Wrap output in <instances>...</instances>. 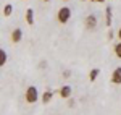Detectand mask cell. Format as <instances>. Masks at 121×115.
I'll list each match as a JSON object with an SVG mask.
<instances>
[{
	"instance_id": "obj_15",
	"label": "cell",
	"mask_w": 121,
	"mask_h": 115,
	"mask_svg": "<svg viewBox=\"0 0 121 115\" xmlns=\"http://www.w3.org/2000/svg\"><path fill=\"white\" fill-rule=\"evenodd\" d=\"M116 37L120 39V42H121V28H120V29H118V32H116Z\"/></svg>"
},
{
	"instance_id": "obj_6",
	"label": "cell",
	"mask_w": 121,
	"mask_h": 115,
	"mask_svg": "<svg viewBox=\"0 0 121 115\" xmlns=\"http://www.w3.org/2000/svg\"><path fill=\"white\" fill-rule=\"evenodd\" d=\"M112 83L113 84H121V67H116L112 73Z\"/></svg>"
},
{
	"instance_id": "obj_16",
	"label": "cell",
	"mask_w": 121,
	"mask_h": 115,
	"mask_svg": "<svg viewBox=\"0 0 121 115\" xmlns=\"http://www.w3.org/2000/svg\"><path fill=\"white\" fill-rule=\"evenodd\" d=\"M95 2H105V0H95Z\"/></svg>"
},
{
	"instance_id": "obj_19",
	"label": "cell",
	"mask_w": 121,
	"mask_h": 115,
	"mask_svg": "<svg viewBox=\"0 0 121 115\" xmlns=\"http://www.w3.org/2000/svg\"><path fill=\"white\" fill-rule=\"evenodd\" d=\"M65 2H68V0H65Z\"/></svg>"
},
{
	"instance_id": "obj_17",
	"label": "cell",
	"mask_w": 121,
	"mask_h": 115,
	"mask_svg": "<svg viewBox=\"0 0 121 115\" xmlns=\"http://www.w3.org/2000/svg\"><path fill=\"white\" fill-rule=\"evenodd\" d=\"M44 2H50V0H44Z\"/></svg>"
},
{
	"instance_id": "obj_2",
	"label": "cell",
	"mask_w": 121,
	"mask_h": 115,
	"mask_svg": "<svg viewBox=\"0 0 121 115\" xmlns=\"http://www.w3.org/2000/svg\"><path fill=\"white\" fill-rule=\"evenodd\" d=\"M56 19H58L60 24H66L71 19V8L69 7H61L56 13Z\"/></svg>"
},
{
	"instance_id": "obj_3",
	"label": "cell",
	"mask_w": 121,
	"mask_h": 115,
	"mask_svg": "<svg viewBox=\"0 0 121 115\" xmlns=\"http://www.w3.org/2000/svg\"><path fill=\"white\" fill-rule=\"evenodd\" d=\"M84 24H86V28L89 29V31H94V29L97 28V16L91 13V15H87L86 19H84Z\"/></svg>"
},
{
	"instance_id": "obj_10",
	"label": "cell",
	"mask_w": 121,
	"mask_h": 115,
	"mask_svg": "<svg viewBox=\"0 0 121 115\" xmlns=\"http://www.w3.org/2000/svg\"><path fill=\"white\" fill-rule=\"evenodd\" d=\"M7 60H8V55H7V52L3 50V49H0V68L3 67L5 63H7Z\"/></svg>"
},
{
	"instance_id": "obj_12",
	"label": "cell",
	"mask_w": 121,
	"mask_h": 115,
	"mask_svg": "<svg viewBox=\"0 0 121 115\" xmlns=\"http://www.w3.org/2000/svg\"><path fill=\"white\" fill-rule=\"evenodd\" d=\"M107 26H110L112 24V7H107Z\"/></svg>"
},
{
	"instance_id": "obj_13",
	"label": "cell",
	"mask_w": 121,
	"mask_h": 115,
	"mask_svg": "<svg viewBox=\"0 0 121 115\" xmlns=\"http://www.w3.org/2000/svg\"><path fill=\"white\" fill-rule=\"evenodd\" d=\"M115 55H116L118 58H121V42L115 44Z\"/></svg>"
},
{
	"instance_id": "obj_5",
	"label": "cell",
	"mask_w": 121,
	"mask_h": 115,
	"mask_svg": "<svg viewBox=\"0 0 121 115\" xmlns=\"http://www.w3.org/2000/svg\"><path fill=\"white\" fill-rule=\"evenodd\" d=\"M58 94H60V97H61V99H69V97H71V94H73V87L69 86V84H65V86L60 87Z\"/></svg>"
},
{
	"instance_id": "obj_14",
	"label": "cell",
	"mask_w": 121,
	"mask_h": 115,
	"mask_svg": "<svg viewBox=\"0 0 121 115\" xmlns=\"http://www.w3.org/2000/svg\"><path fill=\"white\" fill-rule=\"evenodd\" d=\"M63 76H65V78H69V76H71V73H69V70H66V71H63Z\"/></svg>"
},
{
	"instance_id": "obj_8",
	"label": "cell",
	"mask_w": 121,
	"mask_h": 115,
	"mask_svg": "<svg viewBox=\"0 0 121 115\" xmlns=\"http://www.w3.org/2000/svg\"><path fill=\"white\" fill-rule=\"evenodd\" d=\"M52 99H53V91H52V89H47L45 92L42 94V102H44V104H48Z\"/></svg>"
},
{
	"instance_id": "obj_18",
	"label": "cell",
	"mask_w": 121,
	"mask_h": 115,
	"mask_svg": "<svg viewBox=\"0 0 121 115\" xmlns=\"http://www.w3.org/2000/svg\"><path fill=\"white\" fill-rule=\"evenodd\" d=\"M91 2H95V0H91Z\"/></svg>"
},
{
	"instance_id": "obj_7",
	"label": "cell",
	"mask_w": 121,
	"mask_h": 115,
	"mask_svg": "<svg viewBox=\"0 0 121 115\" xmlns=\"http://www.w3.org/2000/svg\"><path fill=\"white\" fill-rule=\"evenodd\" d=\"M24 18H26V23H28L29 26H32V24H34V10L32 8H26Z\"/></svg>"
},
{
	"instance_id": "obj_11",
	"label": "cell",
	"mask_w": 121,
	"mask_h": 115,
	"mask_svg": "<svg viewBox=\"0 0 121 115\" xmlns=\"http://www.w3.org/2000/svg\"><path fill=\"white\" fill-rule=\"evenodd\" d=\"M11 13H13V5H11V3H7V5L3 7V15H5V16H11Z\"/></svg>"
},
{
	"instance_id": "obj_1",
	"label": "cell",
	"mask_w": 121,
	"mask_h": 115,
	"mask_svg": "<svg viewBox=\"0 0 121 115\" xmlns=\"http://www.w3.org/2000/svg\"><path fill=\"white\" fill-rule=\"evenodd\" d=\"M24 99L28 104H36L39 101V89L36 86H28L26 92H24Z\"/></svg>"
},
{
	"instance_id": "obj_9",
	"label": "cell",
	"mask_w": 121,
	"mask_h": 115,
	"mask_svg": "<svg viewBox=\"0 0 121 115\" xmlns=\"http://www.w3.org/2000/svg\"><path fill=\"white\" fill-rule=\"evenodd\" d=\"M99 75H100V70H99V68H92V70L89 71V79H91V81H95V79L99 78Z\"/></svg>"
},
{
	"instance_id": "obj_4",
	"label": "cell",
	"mask_w": 121,
	"mask_h": 115,
	"mask_svg": "<svg viewBox=\"0 0 121 115\" xmlns=\"http://www.w3.org/2000/svg\"><path fill=\"white\" fill-rule=\"evenodd\" d=\"M10 39H11L13 44L21 42V39H23V29L21 28H15L13 31H11V34H10Z\"/></svg>"
}]
</instances>
